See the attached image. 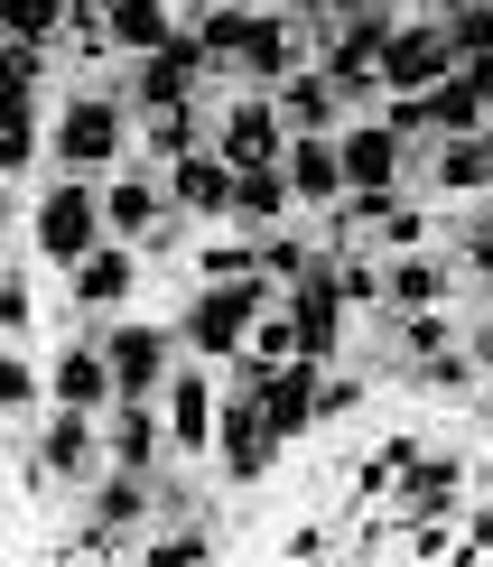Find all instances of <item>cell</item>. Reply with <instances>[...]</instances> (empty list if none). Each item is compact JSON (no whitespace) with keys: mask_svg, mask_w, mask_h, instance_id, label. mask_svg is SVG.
<instances>
[{"mask_svg":"<svg viewBox=\"0 0 493 567\" xmlns=\"http://www.w3.org/2000/svg\"><path fill=\"white\" fill-rule=\"evenodd\" d=\"M47 391H57V410H112V400H122V372H112L103 336L65 344V353H57V372H47Z\"/></svg>","mask_w":493,"mask_h":567,"instance_id":"8fae6325","label":"cell"},{"mask_svg":"<svg viewBox=\"0 0 493 567\" xmlns=\"http://www.w3.org/2000/svg\"><path fill=\"white\" fill-rule=\"evenodd\" d=\"M38 168V84H0V177L29 186Z\"/></svg>","mask_w":493,"mask_h":567,"instance_id":"44dd1931","label":"cell"},{"mask_svg":"<svg viewBox=\"0 0 493 567\" xmlns=\"http://www.w3.org/2000/svg\"><path fill=\"white\" fill-rule=\"evenodd\" d=\"M168 186H150V177H122V168H112L103 177V215H112V233H122V243H150V233L158 224H168Z\"/></svg>","mask_w":493,"mask_h":567,"instance_id":"ac0fdd59","label":"cell"},{"mask_svg":"<svg viewBox=\"0 0 493 567\" xmlns=\"http://www.w3.org/2000/svg\"><path fill=\"white\" fill-rule=\"evenodd\" d=\"M336 150H345V196H355V186H401L410 131L401 122H355V131H336Z\"/></svg>","mask_w":493,"mask_h":567,"instance_id":"4fadbf2b","label":"cell"},{"mask_svg":"<svg viewBox=\"0 0 493 567\" xmlns=\"http://www.w3.org/2000/svg\"><path fill=\"white\" fill-rule=\"evenodd\" d=\"M279 122L289 131H336V103H345V84L326 75V65H298V75H279Z\"/></svg>","mask_w":493,"mask_h":567,"instance_id":"7402d4cb","label":"cell"},{"mask_svg":"<svg viewBox=\"0 0 493 567\" xmlns=\"http://www.w3.org/2000/svg\"><path fill=\"white\" fill-rule=\"evenodd\" d=\"M448 10H456V0H448Z\"/></svg>","mask_w":493,"mask_h":567,"instance_id":"f35d334b","label":"cell"},{"mask_svg":"<svg viewBox=\"0 0 493 567\" xmlns=\"http://www.w3.org/2000/svg\"><path fill=\"white\" fill-rule=\"evenodd\" d=\"M158 410H168V437L177 456H215V429H224V400L205 372H168V391H158Z\"/></svg>","mask_w":493,"mask_h":567,"instance_id":"7c38bea8","label":"cell"},{"mask_svg":"<svg viewBox=\"0 0 493 567\" xmlns=\"http://www.w3.org/2000/svg\"><path fill=\"white\" fill-rule=\"evenodd\" d=\"M261 307H270V270H251V279H205V289L186 298V326H177V336H186L196 363H243Z\"/></svg>","mask_w":493,"mask_h":567,"instance_id":"6da1fadb","label":"cell"},{"mask_svg":"<svg viewBox=\"0 0 493 567\" xmlns=\"http://www.w3.org/2000/svg\"><path fill=\"white\" fill-rule=\"evenodd\" d=\"M456 484H465V465H456V456H429V446H401V512H410V522L448 512V503H456Z\"/></svg>","mask_w":493,"mask_h":567,"instance_id":"ffe728a7","label":"cell"},{"mask_svg":"<svg viewBox=\"0 0 493 567\" xmlns=\"http://www.w3.org/2000/svg\"><path fill=\"white\" fill-rule=\"evenodd\" d=\"M410 103H419V131H438V140H448V131H484V122H493V103H484V84L465 75V65H456L448 84H429V93H410Z\"/></svg>","mask_w":493,"mask_h":567,"instance_id":"d6986e66","label":"cell"},{"mask_svg":"<svg viewBox=\"0 0 493 567\" xmlns=\"http://www.w3.org/2000/svg\"><path fill=\"white\" fill-rule=\"evenodd\" d=\"M401 344L419 353V363H429V353H448L456 336H448V317H438V307H410V317H401Z\"/></svg>","mask_w":493,"mask_h":567,"instance_id":"1f68e13d","label":"cell"},{"mask_svg":"<svg viewBox=\"0 0 493 567\" xmlns=\"http://www.w3.org/2000/svg\"><path fill=\"white\" fill-rule=\"evenodd\" d=\"M279 549H289V558H326V549H336V539H326V530H317V522H298V530H289V539H279Z\"/></svg>","mask_w":493,"mask_h":567,"instance_id":"e575fe53","label":"cell"},{"mask_svg":"<svg viewBox=\"0 0 493 567\" xmlns=\"http://www.w3.org/2000/svg\"><path fill=\"white\" fill-rule=\"evenodd\" d=\"M131 289H140V251L112 233V243H93L75 270H65V307L75 317H112V307H131Z\"/></svg>","mask_w":493,"mask_h":567,"instance_id":"9c48e42d","label":"cell"},{"mask_svg":"<svg viewBox=\"0 0 493 567\" xmlns=\"http://www.w3.org/2000/svg\"><path fill=\"white\" fill-rule=\"evenodd\" d=\"M168 196H177V215L233 224V158H224V150H186V158H168Z\"/></svg>","mask_w":493,"mask_h":567,"instance_id":"5bb4252c","label":"cell"},{"mask_svg":"<svg viewBox=\"0 0 493 567\" xmlns=\"http://www.w3.org/2000/svg\"><path fill=\"white\" fill-rule=\"evenodd\" d=\"M177 344H186V336H168V326H150V317L103 326V353H112V372H122V400H158V391H168Z\"/></svg>","mask_w":493,"mask_h":567,"instance_id":"5b68a950","label":"cell"},{"mask_svg":"<svg viewBox=\"0 0 493 567\" xmlns=\"http://www.w3.org/2000/svg\"><path fill=\"white\" fill-rule=\"evenodd\" d=\"M279 446H289V437L270 429V410H261L251 391H233V400H224V429H215V465H224L233 484H261L270 465H279Z\"/></svg>","mask_w":493,"mask_h":567,"instance_id":"ba28073f","label":"cell"},{"mask_svg":"<svg viewBox=\"0 0 493 567\" xmlns=\"http://www.w3.org/2000/svg\"><path fill=\"white\" fill-rule=\"evenodd\" d=\"M475 372H493V317L475 326Z\"/></svg>","mask_w":493,"mask_h":567,"instance_id":"d590c367","label":"cell"},{"mask_svg":"<svg viewBox=\"0 0 493 567\" xmlns=\"http://www.w3.org/2000/svg\"><path fill=\"white\" fill-rule=\"evenodd\" d=\"M456 38H448V19H410V29H391L382 47V93H429V84H448L456 75Z\"/></svg>","mask_w":493,"mask_h":567,"instance_id":"8992f818","label":"cell"},{"mask_svg":"<svg viewBox=\"0 0 493 567\" xmlns=\"http://www.w3.org/2000/svg\"><path fill=\"white\" fill-rule=\"evenodd\" d=\"M196 103H177V112H150V158H158V168H168V158H186V150H196Z\"/></svg>","mask_w":493,"mask_h":567,"instance_id":"83f0119b","label":"cell"},{"mask_svg":"<svg viewBox=\"0 0 493 567\" xmlns=\"http://www.w3.org/2000/svg\"><path fill=\"white\" fill-rule=\"evenodd\" d=\"M140 558H158V567H186V558H215V530H158V539H140Z\"/></svg>","mask_w":493,"mask_h":567,"instance_id":"f546056e","label":"cell"},{"mask_svg":"<svg viewBox=\"0 0 493 567\" xmlns=\"http://www.w3.org/2000/svg\"><path fill=\"white\" fill-rule=\"evenodd\" d=\"M345 410H363V382H326L317 391V419H345Z\"/></svg>","mask_w":493,"mask_h":567,"instance_id":"836d02e7","label":"cell"},{"mask_svg":"<svg viewBox=\"0 0 493 567\" xmlns=\"http://www.w3.org/2000/svg\"><path fill=\"white\" fill-rule=\"evenodd\" d=\"M429 177L448 186V196L493 186V140H484V131H448V140H438V158H429Z\"/></svg>","mask_w":493,"mask_h":567,"instance_id":"cb8c5ba5","label":"cell"},{"mask_svg":"<svg viewBox=\"0 0 493 567\" xmlns=\"http://www.w3.org/2000/svg\"><path fill=\"white\" fill-rule=\"evenodd\" d=\"M112 465H131V475H158V456H168V410H150V400H112Z\"/></svg>","mask_w":493,"mask_h":567,"instance_id":"9a60e30c","label":"cell"},{"mask_svg":"<svg viewBox=\"0 0 493 567\" xmlns=\"http://www.w3.org/2000/svg\"><path fill=\"white\" fill-rule=\"evenodd\" d=\"M382 298L401 307V317H410V307H438V298H448V270H438V261H410V251H401V261L382 270Z\"/></svg>","mask_w":493,"mask_h":567,"instance_id":"d4e9b609","label":"cell"},{"mask_svg":"<svg viewBox=\"0 0 493 567\" xmlns=\"http://www.w3.org/2000/svg\"><path fill=\"white\" fill-rule=\"evenodd\" d=\"M29 400H38V372H29V353L10 344V363H0V410H10V419H29Z\"/></svg>","mask_w":493,"mask_h":567,"instance_id":"d6a6232c","label":"cell"},{"mask_svg":"<svg viewBox=\"0 0 493 567\" xmlns=\"http://www.w3.org/2000/svg\"><path fill=\"white\" fill-rule=\"evenodd\" d=\"M224 65H215V47H205L196 29H177L158 56H140V84H131V103L140 112H177V103H196V84H215Z\"/></svg>","mask_w":493,"mask_h":567,"instance_id":"277c9868","label":"cell"},{"mask_svg":"<svg viewBox=\"0 0 493 567\" xmlns=\"http://www.w3.org/2000/svg\"><path fill=\"white\" fill-rule=\"evenodd\" d=\"M29 317H38V307H29V270L10 261V279H0V336H10V344H29Z\"/></svg>","mask_w":493,"mask_h":567,"instance_id":"4dcf8cb0","label":"cell"},{"mask_svg":"<svg viewBox=\"0 0 493 567\" xmlns=\"http://www.w3.org/2000/svg\"><path fill=\"white\" fill-rule=\"evenodd\" d=\"M103 19H112V47L122 56H158L177 38V0H103Z\"/></svg>","mask_w":493,"mask_h":567,"instance_id":"603a6c76","label":"cell"},{"mask_svg":"<svg viewBox=\"0 0 493 567\" xmlns=\"http://www.w3.org/2000/svg\"><path fill=\"white\" fill-rule=\"evenodd\" d=\"M289 205H298L289 158H251V168H233V224H243V233H270Z\"/></svg>","mask_w":493,"mask_h":567,"instance_id":"2e32d148","label":"cell"},{"mask_svg":"<svg viewBox=\"0 0 493 567\" xmlns=\"http://www.w3.org/2000/svg\"><path fill=\"white\" fill-rule=\"evenodd\" d=\"M122 150H131V112H122V93H103V84H75V93L57 103L47 158H57L65 177H103Z\"/></svg>","mask_w":493,"mask_h":567,"instance_id":"7a4b0ae2","label":"cell"},{"mask_svg":"<svg viewBox=\"0 0 493 567\" xmlns=\"http://www.w3.org/2000/svg\"><path fill=\"white\" fill-rule=\"evenodd\" d=\"M140 512H150V493H140V475H131V465H112V475L93 484V522H103V530H131Z\"/></svg>","mask_w":493,"mask_h":567,"instance_id":"484cf974","label":"cell"},{"mask_svg":"<svg viewBox=\"0 0 493 567\" xmlns=\"http://www.w3.org/2000/svg\"><path fill=\"white\" fill-rule=\"evenodd\" d=\"M215 150L233 158V168H251V158H289V122H279V93L270 84H243L215 112Z\"/></svg>","mask_w":493,"mask_h":567,"instance_id":"52a82bcc","label":"cell"},{"mask_svg":"<svg viewBox=\"0 0 493 567\" xmlns=\"http://www.w3.org/2000/svg\"><path fill=\"white\" fill-rule=\"evenodd\" d=\"M289 186H298V205H345V150H336V131H298L289 140Z\"/></svg>","mask_w":493,"mask_h":567,"instance_id":"e0dca14e","label":"cell"},{"mask_svg":"<svg viewBox=\"0 0 493 567\" xmlns=\"http://www.w3.org/2000/svg\"><path fill=\"white\" fill-rule=\"evenodd\" d=\"M10 10V38H57V29H75V0H0Z\"/></svg>","mask_w":493,"mask_h":567,"instance_id":"4316f807","label":"cell"},{"mask_svg":"<svg viewBox=\"0 0 493 567\" xmlns=\"http://www.w3.org/2000/svg\"><path fill=\"white\" fill-rule=\"evenodd\" d=\"M448 38H456V56H465V65L493 56V0H456V10H448Z\"/></svg>","mask_w":493,"mask_h":567,"instance_id":"f1b7e54d","label":"cell"},{"mask_svg":"<svg viewBox=\"0 0 493 567\" xmlns=\"http://www.w3.org/2000/svg\"><path fill=\"white\" fill-rule=\"evenodd\" d=\"M29 243H38V261H57V270H75L93 243H112V215H103V177H65L38 196V215H29Z\"/></svg>","mask_w":493,"mask_h":567,"instance_id":"3957f363","label":"cell"},{"mask_svg":"<svg viewBox=\"0 0 493 567\" xmlns=\"http://www.w3.org/2000/svg\"><path fill=\"white\" fill-rule=\"evenodd\" d=\"M465 75H475V84H484V103H493V56H475V65H465Z\"/></svg>","mask_w":493,"mask_h":567,"instance_id":"8d00e7d4","label":"cell"},{"mask_svg":"<svg viewBox=\"0 0 493 567\" xmlns=\"http://www.w3.org/2000/svg\"><path fill=\"white\" fill-rule=\"evenodd\" d=\"M103 456H112V437L93 429V410H57L38 429V475L47 484H93V475H103Z\"/></svg>","mask_w":493,"mask_h":567,"instance_id":"30bf717a","label":"cell"},{"mask_svg":"<svg viewBox=\"0 0 493 567\" xmlns=\"http://www.w3.org/2000/svg\"><path fill=\"white\" fill-rule=\"evenodd\" d=\"M391 10H401V0H391Z\"/></svg>","mask_w":493,"mask_h":567,"instance_id":"74e56055","label":"cell"}]
</instances>
